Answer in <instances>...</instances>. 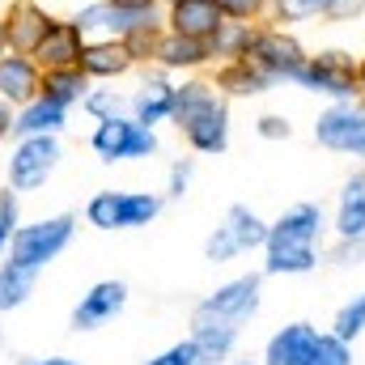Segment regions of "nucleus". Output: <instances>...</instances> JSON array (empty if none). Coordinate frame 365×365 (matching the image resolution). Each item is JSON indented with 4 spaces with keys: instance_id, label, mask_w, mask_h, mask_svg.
Here are the masks:
<instances>
[{
    "instance_id": "obj_1",
    "label": "nucleus",
    "mask_w": 365,
    "mask_h": 365,
    "mask_svg": "<svg viewBox=\"0 0 365 365\" xmlns=\"http://www.w3.org/2000/svg\"><path fill=\"white\" fill-rule=\"evenodd\" d=\"M327 230L323 204H293L276 221H268V242H264V272L268 276H306L319 268V238Z\"/></svg>"
},
{
    "instance_id": "obj_2",
    "label": "nucleus",
    "mask_w": 365,
    "mask_h": 365,
    "mask_svg": "<svg viewBox=\"0 0 365 365\" xmlns=\"http://www.w3.org/2000/svg\"><path fill=\"white\" fill-rule=\"evenodd\" d=\"M170 123H179L182 140L195 153H204V158L225 153V145H230V102L204 77H187L182 86H175V115H170Z\"/></svg>"
},
{
    "instance_id": "obj_3",
    "label": "nucleus",
    "mask_w": 365,
    "mask_h": 365,
    "mask_svg": "<svg viewBox=\"0 0 365 365\" xmlns=\"http://www.w3.org/2000/svg\"><path fill=\"white\" fill-rule=\"evenodd\" d=\"M259 306H264V276H234V280L217 284L204 302H195L191 327H221V331L242 336V327L259 314Z\"/></svg>"
},
{
    "instance_id": "obj_4",
    "label": "nucleus",
    "mask_w": 365,
    "mask_h": 365,
    "mask_svg": "<svg viewBox=\"0 0 365 365\" xmlns=\"http://www.w3.org/2000/svg\"><path fill=\"white\" fill-rule=\"evenodd\" d=\"M73 234H77V217H73V212H51V217H43V221L17 225V234H13V242H9V251H4V259L26 264V268L43 272L47 264H56V259L68 251Z\"/></svg>"
},
{
    "instance_id": "obj_5",
    "label": "nucleus",
    "mask_w": 365,
    "mask_h": 365,
    "mask_svg": "<svg viewBox=\"0 0 365 365\" xmlns=\"http://www.w3.org/2000/svg\"><path fill=\"white\" fill-rule=\"evenodd\" d=\"M357 56L344 47H327L319 56H306V64L293 73V81L310 93H327L331 102H353L361 98V81H357Z\"/></svg>"
},
{
    "instance_id": "obj_6",
    "label": "nucleus",
    "mask_w": 365,
    "mask_h": 365,
    "mask_svg": "<svg viewBox=\"0 0 365 365\" xmlns=\"http://www.w3.org/2000/svg\"><path fill=\"white\" fill-rule=\"evenodd\" d=\"M162 212V195L158 191H98L86 204V221L93 230H145L149 221H158Z\"/></svg>"
},
{
    "instance_id": "obj_7",
    "label": "nucleus",
    "mask_w": 365,
    "mask_h": 365,
    "mask_svg": "<svg viewBox=\"0 0 365 365\" xmlns=\"http://www.w3.org/2000/svg\"><path fill=\"white\" fill-rule=\"evenodd\" d=\"M264 242H268V221L247 204H230L221 225L204 238V259L208 264H230V259H238V255H247Z\"/></svg>"
},
{
    "instance_id": "obj_8",
    "label": "nucleus",
    "mask_w": 365,
    "mask_h": 365,
    "mask_svg": "<svg viewBox=\"0 0 365 365\" xmlns=\"http://www.w3.org/2000/svg\"><path fill=\"white\" fill-rule=\"evenodd\" d=\"M90 149L102 162H140L158 153V132L136 123L132 115H110V119H98Z\"/></svg>"
},
{
    "instance_id": "obj_9",
    "label": "nucleus",
    "mask_w": 365,
    "mask_h": 365,
    "mask_svg": "<svg viewBox=\"0 0 365 365\" xmlns=\"http://www.w3.org/2000/svg\"><path fill=\"white\" fill-rule=\"evenodd\" d=\"M60 162H64L60 136H17L13 158H9V187L17 195L21 191H38L60 170Z\"/></svg>"
},
{
    "instance_id": "obj_10",
    "label": "nucleus",
    "mask_w": 365,
    "mask_h": 365,
    "mask_svg": "<svg viewBox=\"0 0 365 365\" xmlns=\"http://www.w3.org/2000/svg\"><path fill=\"white\" fill-rule=\"evenodd\" d=\"M242 60H251V64H255L259 73H268L272 81H293V73L306 64V47H302L284 26H255L251 47H247Z\"/></svg>"
},
{
    "instance_id": "obj_11",
    "label": "nucleus",
    "mask_w": 365,
    "mask_h": 365,
    "mask_svg": "<svg viewBox=\"0 0 365 365\" xmlns=\"http://www.w3.org/2000/svg\"><path fill=\"white\" fill-rule=\"evenodd\" d=\"M123 306H128V284H123V280H98V284H90V289L81 293V302L73 306L68 327H73V331H98V327H106L110 319H119Z\"/></svg>"
},
{
    "instance_id": "obj_12",
    "label": "nucleus",
    "mask_w": 365,
    "mask_h": 365,
    "mask_svg": "<svg viewBox=\"0 0 365 365\" xmlns=\"http://www.w3.org/2000/svg\"><path fill=\"white\" fill-rule=\"evenodd\" d=\"M0 21H4V43H9V51L34 56V47L47 38V30H51L60 17H51L38 0H13Z\"/></svg>"
},
{
    "instance_id": "obj_13",
    "label": "nucleus",
    "mask_w": 365,
    "mask_h": 365,
    "mask_svg": "<svg viewBox=\"0 0 365 365\" xmlns=\"http://www.w3.org/2000/svg\"><path fill=\"white\" fill-rule=\"evenodd\" d=\"M365 136V98L357 102H331L319 123H314V140L331 153H353V145Z\"/></svg>"
},
{
    "instance_id": "obj_14",
    "label": "nucleus",
    "mask_w": 365,
    "mask_h": 365,
    "mask_svg": "<svg viewBox=\"0 0 365 365\" xmlns=\"http://www.w3.org/2000/svg\"><path fill=\"white\" fill-rule=\"evenodd\" d=\"M158 13V9H153ZM153 13H132V9H119V4H110V0H93L86 9H77L73 13V21H77V30L86 34V38H128L140 21H149Z\"/></svg>"
},
{
    "instance_id": "obj_15",
    "label": "nucleus",
    "mask_w": 365,
    "mask_h": 365,
    "mask_svg": "<svg viewBox=\"0 0 365 365\" xmlns=\"http://www.w3.org/2000/svg\"><path fill=\"white\" fill-rule=\"evenodd\" d=\"M166 30H175L182 38H200L208 43L221 26H225V13L217 9V0H175L166 4Z\"/></svg>"
},
{
    "instance_id": "obj_16",
    "label": "nucleus",
    "mask_w": 365,
    "mask_h": 365,
    "mask_svg": "<svg viewBox=\"0 0 365 365\" xmlns=\"http://www.w3.org/2000/svg\"><path fill=\"white\" fill-rule=\"evenodd\" d=\"M43 93V68L34 64V56H17L4 51L0 56V102H9L13 110L34 102Z\"/></svg>"
},
{
    "instance_id": "obj_17",
    "label": "nucleus",
    "mask_w": 365,
    "mask_h": 365,
    "mask_svg": "<svg viewBox=\"0 0 365 365\" xmlns=\"http://www.w3.org/2000/svg\"><path fill=\"white\" fill-rule=\"evenodd\" d=\"M314 340H319V327L314 323H306V319L284 323L280 331L268 336V344H264V365H310Z\"/></svg>"
},
{
    "instance_id": "obj_18",
    "label": "nucleus",
    "mask_w": 365,
    "mask_h": 365,
    "mask_svg": "<svg viewBox=\"0 0 365 365\" xmlns=\"http://www.w3.org/2000/svg\"><path fill=\"white\" fill-rule=\"evenodd\" d=\"M86 34L77 30V21H56L47 30V38L34 47V64L38 68H77L86 56Z\"/></svg>"
},
{
    "instance_id": "obj_19",
    "label": "nucleus",
    "mask_w": 365,
    "mask_h": 365,
    "mask_svg": "<svg viewBox=\"0 0 365 365\" xmlns=\"http://www.w3.org/2000/svg\"><path fill=\"white\" fill-rule=\"evenodd\" d=\"M81 68L90 73V81H115V77H128L136 68V56L123 38H90Z\"/></svg>"
},
{
    "instance_id": "obj_20",
    "label": "nucleus",
    "mask_w": 365,
    "mask_h": 365,
    "mask_svg": "<svg viewBox=\"0 0 365 365\" xmlns=\"http://www.w3.org/2000/svg\"><path fill=\"white\" fill-rule=\"evenodd\" d=\"M153 64H158L162 73H195V68L212 64V51H208V43H200V38H182L175 30H162V38H158V47H153Z\"/></svg>"
},
{
    "instance_id": "obj_21",
    "label": "nucleus",
    "mask_w": 365,
    "mask_h": 365,
    "mask_svg": "<svg viewBox=\"0 0 365 365\" xmlns=\"http://www.w3.org/2000/svg\"><path fill=\"white\" fill-rule=\"evenodd\" d=\"M128 115L145 128H158V123H170L175 115V86L166 77H149L140 90L128 98Z\"/></svg>"
},
{
    "instance_id": "obj_22",
    "label": "nucleus",
    "mask_w": 365,
    "mask_h": 365,
    "mask_svg": "<svg viewBox=\"0 0 365 365\" xmlns=\"http://www.w3.org/2000/svg\"><path fill=\"white\" fill-rule=\"evenodd\" d=\"M64 123H68V106H60L43 93L13 110V136H60Z\"/></svg>"
},
{
    "instance_id": "obj_23",
    "label": "nucleus",
    "mask_w": 365,
    "mask_h": 365,
    "mask_svg": "<svg viewBox=\"0 0 365 365\" xmlns=\"http://www.w3.org/2000/svg\"><path fill=\"white\" fill-rule=\"evenodd\" d=\"M336 238H365V170L340 187V204H336V221H331Z\"/></svg>"
},
{
    "instance_id": "obj_24",
    "label": "nucleus",
    "mask_w": 365,
    "mask_h": 365,
    "mask_svg": "<svg viewBox=\"0 0 365 365\" xmlns=\"http://www.w3.org/2000/svg\"><path fill=\"white\" fill-rule=\"evenodd\" d=\"M212 86H217L221 93H230V98H255V93H268L276 81L268 77V73H259L251 60H230V64L217 68Z\"/></svg>"
},
{
    "instance_id": "obj_25",
    "label": "nucleus",
    "mask_w": 365,
    "mask_h": 365,
    "mask_svg": "<svg viewBox=\"0 0 365 365\" xmlns=\"http://www.w3.org/2000/svg\"><path fill=\"white\" fill-rule=\"evenodd\" d=\"M90 90H93V81L81 64L77 68H43V98H51L60 106H77Z\"/></svg>"
},
{
    "instance_id": "obj_26",
    "label": "nucleus",
    "mask_w": 365,
    "mask_h": 365,
    "mask_svg": "<svg viewBox=\"0 0 365 365\" xmlns=\"http://www.w3.org/2000/svg\"><path fill=\"white\" fill-rule=\"evenodd\" d=\"M34 284H38V272L34 268L13 264V259H0V314L21 310L34 297Z\"/></svg>"
},
{
    "instance_id": "obj_27",
    "label": "nucleus",
    "mask_w": 365,
    "mask_h": 365,
    "mask_svg": "<svg viewBox=\"0 0 365 365\" xmlns=\"http://www.w3.org/2000/svg\"><path fill=\"white\" fill-rule=\"evenodd\" d=\"M251 34L255 26L251 21H225L212 38H208V51H212V64H230V60H242L247 47H251Z\"/></svg>"
},
{
    "instance_id": "obj_28",
    "label": "nucleus",
    "mask_w": 365,
    "mask_h": 365,
    "mask_svg": "<svg viewBox=\"0 0 365 365\" xmlns=\"http://www.w3.org/2000/svg\"><path fill=\"white\" fill-rule=\"evenodd\" d=\"M331 331L340 336V340H361L365 336V293H353L340 310H336V319H331Z\"/></svg>"
},
{
    "instance_id": "obj_29",
    "label": "nucleus",
    "mask_w": 365,
    "mask_h": 365,
    "mask_svg": "<svg viewBox=\"0 0 365 365\" xmlns=\"http://www.w3.org/2000/svg\"><path fill=\"white\" fill-rule=\"evenodd\" d=\"M310 365H353V344L340 340L336 331H319L314 353H310Z\"/></svg>"
},
{
    "instance_id": "obj_30",
    "label": "nucleus",
    "mask_w": 365,
    "mask_h": 365,
    "mask_svg": "<svg viewBox=\"0 0 365 365\" xmlns=\"http://www.w3.org/2000/svg\"><path fill=\"white\" fill-rule=\"evenodd\" d=\"M17 225H21V200H17L13 187H4V191H0V259H4V251H9Z\"/></svg>"
},
{
    "instance_id": "obj_31",
    "label": "nucleus",
    "mask_w": 365,
    "mask_h": 365,
    "mask_svg": "<svg viewBox=\"0 0 365 365\" xmlns=\"http://www.w3.org/2000/svg\"><path fill=\"white\" fill-rule=\"evenodd\" d=\"M268 17H272L276 26H297V21H310V17H319V0H272Z\"/></svg>"
},
{
    "instance_id": "obj_32",
    "label": "nucleus",
    "mask_w": 365,
    "mask_h": 365,
    "mask_svg": "<svg viewBox=\"0 0 365 365\" xmlns=\"http://www.w3.org/2000/svg\"><path fill=\"white\" fill-rule=\"evenodd\" d=\"M81 106L90 110L93 119H110V115H128V98L115 90H90L81 98Z\"/></svg>"
},
{
    "instance_id": "obj_33",
    "label": "nucleus",
    "mask_w": 365,
    "mask_h": 365,
    "mask_svg": "<svg viewBox=\"0 0 365 365\" xmlns=\"http://www.w3.org/2000/svg\"><path fill=\"white\" fill-rule=\"evenodd\" d=\"M217 9L225 13V21H259V17H268V9H272V0H217Z\"/></svg>"
},
{
    "instance_id": "obj_34",
    "label": "nucleus",
    "mask_w": 365,
    "mask_h": 365,
    "mask_svg": "<svg viewBox=\"0 0 365 365\" xmlns=\"http://www.w3.org/2000/svg\"><path fill=\"white\" fill-rule=\"evenodd\" d=\"M145 365H200V349H195V340L187 336V340H179V344H170L166 353L149 357Z\"/></svg>"
},
{
    "instance_id": "obj_35",
    "label": "nucleus",
    "mask_w": 365,
    "mask_h": 365,
    "mask_svg": "<svg viewBox=\"0 0 365 365\" xmlns=\"http://www.w3.org/2000/svg\"><path fill=\"white\" fill-rule=\"evenodd\" d=\"M191 175H195V162H191V158H179V162L170 166V175H166V195H170V200H182L187 187H191Z\"/></svg>"
},
{
    "instance_id": "obj_36",
    "label": "nucleus",
    "mask_w": 365,
    "mask_h": 365,
    "mask_svg": "<svg viewBox=\"0 0 365 365\" xmlns=\"http://www.w3.org/2000/svg\"><path fill=\"white\" fill-rule=\"evenodd\" d=\"M331 259H336L340 268H357V264H365V238H336Z\"/></svg>"
},
{
    "instance_id": "obj_37",
    "label": "nucleus",
    "mask_w": 365,
    "mask_h": 365,
    "mask_svg": "<svg viewBox=\"0 0 365 365\" xmlns=\"http://www.w3.org/2000/svg\"><path fill=\"white\" fill-rule=\"evenodd\" d=\"M255 132H259L264 140H289V136H293V123H289L284 115H259V119H255Z\"/></svg>"
},
{
    "instance_id": "obj_38",
    "label": "nucleus",
    "mask_w": 365,
    "mask_h": 365,
    "mask_svg": "<svg viewBox=\"0 0 365 365\" xmlns=\"http://www.w3.org/2000/svg\"><path fill=\"white\" fill-rule=\"evenodd\" d=\"M361 9H365V0H336V4L327 9V21H353Z\"/></svg>"
},
{
    "instance_id": "obj_39",
    "label": "nucleus",
    "mask_w": 365,
    "mask_h": 365,
    "mask_svg": "<svg viewBox=\"0 0 365 365\" xmlns=\"http://www.w3.org/2000/svg\"><path fill=\"white\" fill-rule=\"evenodd\" d=\"M110 4H119V9H132V13H153L162 0H110Z\"/></svg>"
},
{
    "instance_id": "obj_40",
    "label": "nucleus",
    "mask_w": 365,
    "mask_h": 365,
    "mask_svg": "<svg viewBox=\"0 0 365 365\" xmlns=\"http://www.w3.org/2000/svg\"><path fill=\"white\" fill-rule=\"evenodd\" d=\"M4 136H13V106L9 102H0V140Z\"/></svg>"
},
{
    "instance_id": "obj_41",
    "label": "nucleus",
    "mask_w": 365,
    "mask_h": 365,
    "mask_svg": "<svg viewBox=\"0 0 365 365\" xmlns=\"http://www.w3.org/2000/svg\"><path fill=\"white\" fill-rule=\"evenodd\" d=\"M21 365H81V361H73V357H30Z\"/></svg>"
},
{
    "instance_id": "obj_42",
    "label": "nucleus",
    "mask_w": 365,
    "mask_h": 365,
    "mask_svg": "<svg viewBox=\"0 0 365 365\" xmlns=\"http://www.w3.org/2000/svg\"><path fill=\"white\" fill-rule=\"evenodd\" d=\"M353 158H361V162H365V136L357 140V145H353Z\"/></svg>"
},
{
    "instance_id": "obj_43",
    "label": "nucleus",
    "mask_w": 365,
    "mask_h": 365,
    "mask_svg": "<svg viewBox=\"0 0 365 365\" xmlns=\"http://www.w3.org/2000/svg\"><path fill=\"white\" fill-rule=\"evenodd\" d=\"M357 81H361V98H365V60L357 64Z\"/></svg>"
},
{
    "instance_id": "obj_44",
    "label": "nucleus",
    "mask_w": 365,
    "mask_h": 365,
    "mask_svg": "<svg viewBox=\"0 0 365 365\" xmlns=\"http://www.w3.org/2000/svg\"><path fill=\"white\" fill-rule=\"evenodd\" d=\"M336 0H319V17H327V9H331Z\"/></svg>"
},
{
    "instance_id": "obj_45",
    "label": "nucleus",
    "mask_w": 365,
    "mask_h": 365,
    "mask_svg": "<svg viewBox=\"0 0 365 365\" xmlns=\"http://www.w3.org/2000/svg\"><path fill=\"white\" fill-rule=\"evenodd\" d=\"M9 51V43H4V21H0V56Z\"/></svg>"
},
{
    "instance_id": "obj_46",
    "label": "nucleus",
    "mask_w": 365,
    "mask_h": 365,
    "mask_svg": "<svg viewBox=\"0 0 365 365\" xmlns=\"http://www.w3.org/2000/svg\"><path fill=\"white\" fill-rule=\"evenodd\" d=\"M225 365H259V361H225Z\"/></svg>"
},
{
    "instance_id": "obj_47",
    "label": "nucleus",
    "mask_w": 365,
    "mask_h": 365,
    "mask_svg": "<svg viewBox=\"0 0 365 365\" xmlns=\"http://www.w3.org/2000/svg\"><path fill=\"white\" fill-rule=\"evenodd\" d=\"M0 349H4V331H0Z\"/></svg>"
},
{
    "instance_id": "obj_48",
    "label": "nucleus",
    "mask_w": 365,
    "mask_h": 365,
    "mask_svg": "<svg viewBox=\"0 0 365 365\" xmlns=\"http://www.w3.org/2000/svg\"><path fill=\"white\" fill-rule=\"evenodd\" d=\"M162 4H175V0H162Z\"/></svg>"
}]
</instances>
